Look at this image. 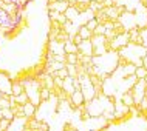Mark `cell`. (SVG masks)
<instances>
[{
	"label": "cell",
	"mask_w": 147,
	"mask_h": 131,
	"mask_svg": "<svg viewBox=\"0 0 147 131\" xmlns=\"http://www.w3.org/2000/svg\"><path fill=\"white\" fill-rule=\"evenodd\" d=\"M78 53L79 54H85V55H93V43H91L90 39L87 40H82L78 45Z\"/></svg>",
	"instance_id": "cell-1"
},
{
	"label": "cell",
	"mask_w": 147,
	"mask_h": 131,
	"mask_svg": "<svg viewBox=\"0 0 147 131\" xmlns=\"http://www.w3.org/2000/svg\"><path fill=\"white\" fill-rule=\"evenodd\" d=\"M70 99H71V104H73L74 108H76V106H79V105H82V104L85 102V97H84V94H82L81 90H74L73 93H71Z\"/></svg>",
	"instance_id": "cell-2"
},
{
	"label": "cell",
	"mask_w": 147,
	"mask_h": 131,
	"mask_svg": "<svg viewBox=\"0 0 147 131\" xmlns=\"http://www.w3.org/2000/svg\"><path fill=\"white\" fill-rule=\"evenodd\" d=\"M22 108H23V114H25V117H26V119H28V117H34V116H36V111H37V106L33 105L30 100L26 102V104L23 105Z\"/></svg>",
	"instance_id": "cell-3"
},
{
	"label": "cell",
	"mask_w": 147,
	"mask_h": 131,
	"mask_svg": "<svg viewBox=\"0 0 147 131\" xmlns=\"http://www.w3.org/2000/svg\"><path fill=\"white\" fill-rule=\"evenodd\" d=\"M63 14H65L67 20H70V22H76L78 17H79V13H78V9H76L74 6H68V8H67V11H65Z\"/></svg>",
	"instance_id": "cell-4"
},
{
	"label": "cell",
	"mask_w": 147,
	"mask_h": 131,
	"mask_svg": "<svg viewBox=\"0 0 147 131\" xmlns=\"http://www.w3.org/2000/svg\"><path fill=\"white\" fill-rule=\"evenodd\" d=\"M25 91V83L20 82V80H16L13 82V85H11V94L13 96H17V94H20Z\"/></svg>",
	"instance_id": "cell-5"
},
{
	"label": "cell",
	"mask_w": 147,
	"mask_h": 131,
	"mask_svg": "<svg viewBox=\"0 0 147 131\" xmlns=\"http://www.w3.org/2000/svg\"><path fill=\"white\" fill-rule=\"evenodd\" d=\"M62 90L65 91L67 94H70V96H71V93H73V91H74V86H73V77L67 76L65 79H63V85H62Z\"/></svg>",
	"instance_id": "cell-6"
},
{
	"label": "cell",
	"mask_w": 147,
	"mask_h": 131,
	"mask_svg": "<svg viewBox=\"0 0 147 131\" xmlns=\"http://www.w3.org/2000/svg\"><path fill=\"white\" fill-rule=\"evenodd\" d=\"M121 102L124 104L125 106H132V105H135V100H133V96L129 93V91H124V93L121 94Z\"/></svg>",
	"instance_id": "cell-7"
},
{
	"label": "cell",
	"mask_w": 147,
	"mask_h": 131,
	"mask_svg": "<svg viewBox=\"0 0 147 131\" xmlns=\"http://www.w3.org/2000/svg\"><path fill=\"white\" fill-rule=\"evenodd\" d=\"M78 34L81 35V39L82 40H87V39H91V35H93V33H91V31L88 29V28H87L85 25H81L78 28Z\"/></svg>",
	"instance_id": "cell-8"
},
{
	"label": "cell",
	"mask_w": 147,
	"mask_h": 131,
	"mask_svg": "<svg viewBox=\"0 0 147 131\" xmlns=\"http://www.w3.org/2000/svg\"><path fill=\"white\" fill-rule=\"evenodd\" d=\"M63 53L65 54H70V53H78V45H74L71 40H67L65 43H63Z\"/></svg>",
	"instance_id": "cell-9"
},
{
	"label": "cell",
	"mask_w": 147,
	"mask_h": 131,
	"mask_svg": "<svg viewBox=\"0 0 147 131\" xmlns=\"http://www.w3.org/2000/svg\"><path fill=\"white\" fill-rule=\"evenodd\" d=\"M39 96H40L42 102H48L50 97H51V90H48L47 86H42L40 91H39Z\"/></svg>",
	"instance_id": "cell-10"
},
{
	"label": "cell",
	"mask_w": 147,
	"mask_h": 131,
	"mask_svg": "<svg viewBox=\"0 0 147 131\" xmlns=\"http://www.w3.org/2000/svg\"><path fill=\"white\" fill-rule=\"evenodd\" d=\"M14 99H16V102H17L19 105H25L26 102H28V94H26V91H23V93L14 96Z\"/></svg>",
	"instance_id": "cell-11"
},
{
	"label": "cell",
	"mask_w": 147,
	"mask_h": 131,
	"mask_svg": "<svg viewBox=\"0 0 147 131\" xmlns=\"http://www.w3.org/2000/svg\"><path fill=\"white\" fill-rule=\"evenodd\" d=\"M88 8L93 13H96V11H99V9H102L104 8V5H102V2H96V0H90L88 2Z\"/></svg>",
	"instance_id": "cell-12"
},
{
	"label": "cell",
	"mask_w": 147,
	"mask_h": 131,
	"mask_svg": "<svg viewBox=\"0 0 147 131\" xmlns=\"http://www.w3.org/2000/svg\"><path fill=\"white\" fill-rule=\"evenodd\" d=\"M135 76H136L138 79H146L147 76V70L144 68V66H136V70H135Z\"/></svg>",
	"instance_id": "cell-13"
},
{
	"label": "cell",
	"mask_w": 147,
	"mask_h": 131,
	"mask_svg": "<svg viewBox=\"0 0 147 131\" xmlns=\"http://www.w3.org/2000/svg\"><path fill=\"white\" fill-rule=\"evenodd\" d=\"M65 63H71V65H76L78 63V53H70V54H65Z\"/></svg>",
	"instance_id": "cell-14"
},
{
	"label": "cell",
	"mask_w": 147,
	"mask_h": 131,
	"mask_svg": "<svg viewBox=\"0 0 147 131\" xmlns=\"http://www.w3.org/2000/svg\"><path fill=\"white\" fill-rule=\"evenodd\" d=\"M65 68H67V71H68V76H70V77H76V76H78L76 65H71V63H65Z\"/></svg>",
	"instance_id": "cell-15"
},
{
	"label": "cell",
	"mask_w": 147,
	"mask_h": 131,
	"mask_svg": "<svg viewBox=\"0 0 147 131\" xmlns=\"http://www.w3.org/2000/svg\"><path fill=\"white\" fill-rule=\"evenodd\" d=\"M2 117L8 119V120H13L14 114H13V111H11V108H2Z\"/></svg>",
	"instance_id": "cell-16"
},
{
	"label": "cell",
	"mask_w": 147,
	"mask_h": 131,
	"mask_svg": "<svg viewBox=\"0 0 147 131\" xmlns=\"http://www.w3.org/2000/svg\"><path fill=\"white\" fill-rule=\"evenodd\" d=\"M104 33H105V26L102 23H98L96 28L93 29V35H104Z\"/></svg>",
	"instance_id": "cell-17"
},
{
	"label": "cell",
	"mask_w": 147,
	"mask_h": 131,
	"mask_svg": "<svg viewBox=\"0 0 147 131\" xmlns=\"http://www.w3.org/2000/svg\"><path fill=\"white\" fill-rule=\"evenodd\" d=\"M116 33H115V29H113V28H112V29H105V33H104V37H105V40H113V39L115 37H116Z\"/></svg>",
	"instance_id": "cell-18"
},
{
	"label": "cell",
	"mask_w": 147,
	"mask_h": 131,
	"mask_svg": "<svg viewBox=\"0 0 147 131\" xmlns=\"http://www.w3.org/2000/svg\"><path fill=\"white\" fill-rule=\"evenodd\" d=\"M9 125H11V120H8V119H5V117L0 119V131H6L8 128H9Z\"/></svg>",
	"instance_id": "cell-19"
},
{
	"label": "cell",
	"mask_w": 147,
	"mask_h": 131,
	"mask_svg": "<svg viewBox=\"0 0 147 131\" xmlns=\"http://www.w3.org/2000/svg\"><path fill=\"white\" fill-rule=\"evenodd\" d=\"M96 25H98V20H96L94 17H91L90 20H87V22H85V26L88 28V29L91 31V33H93V29L96 28Z\"/></svg>",
	"instance_id": "cell-20"
},
{
	"label": "cell",
	"mask_w": 147,
	"mask_h": 131,
	"mask_svg": "<svg viewBox=\"0 0 147 131\" xmlns=\"http://www.w3.org/2000/svg\"><path fill=\"white\" fill-rule=\"evenodd\" d=\"M140 34L142 37V46L144 48H147V28H142V29H140Z\"/></svg>",
	"instance_id": "cell-21"
},
{
	"label": "cell",
	"mask_w": 147,
	"mask_h": 131,
	"mask_svg": "<svg viewBox=\"0 0 147 131\" xmlns=\"http://www.w3.org/2000/svg\"><path fill=\"white\" fill-rule=\"evenodd\" d=\"M53 80H54V86H57V88H62V85H63V79L57 77V76H54V77H53Z\"/></svg>",
	"instance_id": "cell-22"
},
{
	"label": "cell",
	"mask_w": 147,
	"mask_h": 131,
	"mask_svg": "<svg viewBox=\"0 0 147 131\" xmlns=\"http://www.w3.org/2000/svg\"><path fill=\"white\" fill-rule=\"evenodd\" d=\"M57 15H59L57 11H54V9H48V19H50V20H56Z\"/></svg>",
	"instance_id": "cell-23"
},
{
	"label": "cell",
	"mask_w": 147,
	"mask_h": 131,
	"mask_svg": "<svg viewBox=\"0 0 147 131\" xmlns=\"http://www.w3.org/2000/svg\"><path fill=\"white\" fill-rule=\"evenodd\" d=\"M56 22H57V23H61V25H63V23L67 22V17H65V14H63V13H59L57 19H56Z\"/></svg>",
	"instance_id": "cell-24"
},
{
	"label": "cell",
	"mask_w": 147,
	"mask_h": 131,
	"mask_svg": "<svg viewBox=\"0 0 147 131\" xmlns=\"http://www.w3.org/2000/svg\"><path fill=\"white\" fill-rule=\"evenodd\" d=\"M102 5L105 6H113V0H102Z\"/></svg>",
	"instance_id": "cell-25"
},
{
	"label": "cell",
	"mask_w": 147,
	"mask_h": 131,
	"mask_svg": "<svg viewBox=\"0 0 147 131\" xmlns=\"http://www.w3.org/2000/svg\"><path fill=\"white\" fill-rule=\"evenodd\" d=\"M67 2H68V5H70V6H73L74 3H76V0H67Z\"/></svg>",
	"instance_id": "cell-26"
},
{
	"label": "cell",
	"mask_w": 147,
	"mask_h": 131,
	"mask_svg": "<svg viewBox=\"0 0 147 131\" xmlns=\"http://www.w3.org/2000/svg\"><path fill=\"white\" fill-rule=\"evenodd\" d=\"M3 3H5V2H3V0H0V8L3 6Z\"/></svg>",
	"instance_id": "cell-27"
},
{
	"label": "cell",
	"mask_w": 147,
	"mask_h": 131,
	"mask_svg": "<svg viewBox=\"0 0 147 131\" xmlns=\"http://www.w3.org/2000/svg\"><path fill=\"white\" fill-rule=\"evenodd\" d=\"M144 97H147V88H146V91H144Z\"/></svg>",
	"instance_id": "cell-28"
},
{
	"label": "cell",
	"mask_w": 147,
	"mask_h": 131,
	"mask_svg": "<svg viewBox=\"0 0 147 131\" xmlns=\"http://www.w3.org/2000/svg\"><path fill=\"white\" fill-rule=\"evenodd\" d=\"M0 119H2V108H0Z\"/></svg>",
	"instance_id": "cell-29"
},
{
	"label": "cell",
	"mask_w": 147,
	"mask_h": 131,
	"mask_svg": "<svg viewBox=\"0 0 147 131\" xmlns=\"http://www.w3.org/2000/svg\"><path fill=\"white\" fill-rule=\"evenodd\" d=\"M67 131H78V130H67Z\"/></svg>",
	"instance_id": "cell-30"
},
{
	"label": "cell",
	"mask_w": 147,
	"mask_h": 131,
	"mask_svg": "<svg viewBox=\"0 0 147 131\" xmlns=\"http://www.w3.org/2000/svg\"><path fill=\"white\" fill-rule=\"evenodd\" d=\"M88 131H98V130H91V128H90V130H88Z\"/></svg>",
	"instance_id": "cell-31"
},
{
	"label": "cell",
	"mask_w": 147,
	"mask_h": 131,
	"mask_svg": "<svg viewBox=\"0 0 147 131\" xmlns=\"http://www.w3.org/2000/svg\"><path fill=\"white\" fill-rule=\"evenodd\" d=\"M25 131H31V130H25Z\"/></svg>",
	"instance_id": "cell-32"
},
{
	"label": "cell",
	"mask_w": 147,
	"mask_h": 131,
	"mask_svg": "<svg viewBox=\"0 0 147 131\" xmlns=\"http://www.w3.org/2000/svg\"><path fill=\"white\" fill-rule=\"evenodd\" d=\"M146 8H147V3H146Z\"/></svg>",
	"instance_id": "cell-33"
}]
</instances>
